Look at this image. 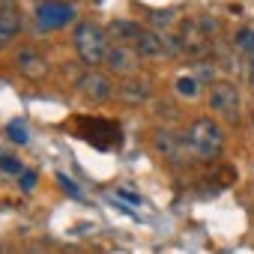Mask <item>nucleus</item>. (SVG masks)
Masks as SVG:
<instances>
[{"instance_id":"1","label":"nucleus","mask_w":254,"mask_h":254,"mask_svg":"<svg viewBox=\"0 0 254 254\" xmlns=\"http://www.w3.org/2000/svg\"><path fill=\"white\" fill-rule=\"evenodd\" d=\"M186 144H189L191 159H200V162L218 159L224 150V129L209 117H197L186 129Z\"/></svg>"},{"instance_id":"2","label":"nucleus","mask_w":254,"mask_h":254,"mask_svg":"<svg viewBox=\"0 0 254 254\" xmlns=\"http://www.w3.org/2000/svg\"><path fill=\"white\" fill-rule=\"evenodd\" d=\"M72 129L81 141L99 147V150H120L123 144V132H120V123L114 120H102V117H75L72 120Z\"/></svg>"},{"instance_id":"3","label":"nucleus","mask_w":254,"mask_h":254,"mask_svg":"<svg viewBox=\"0 0 254 254\" xmlns=\"http://www.w3.org/2000/svg\"><path fill=\"white\" fill-rule=\"evenodd\" d=\"M72 45H75L81 63H87L90 69L99 66V63H105V54H108V48H111V45H108V30H102V27L93 24V21H81V24L75 27Z\"/></svg>"},{"instance_id":"4","label":"nucleus","mask_w":254,"mask_h":254,"mask_svg":"<svg viewBox=\"0 0 254 254\" xmlns=\"http://www.w3.org/2000/svg\"><path fill=\"white\" fill-rule=\"evenodd\" d=\"M209 108L227 120V123H239V111H242V99H239V90L236 84L230 81H215L209 87Z\"/></svg>"},{"instance_id":"5","label":"nucleus","mask_w":254,"mask_h":254,"mask_svg":"<svg viewBox=\"0 0 254 254\" xmlns=\"http://www.w3.org/2000/svg\"><path fill=\"white\" fill-rule=\"evenodd\" d=\"M36 21L42 30H57V27H66L75 21V9L63 0H42L36 6Z\"/></svg>"},{"instance_id":"6","label":"nucleus","mask_w":254,"mask_h":254,"mask_svg":"<svg viewBox=\"0 0 254 254\" xmlns=\"http://www.w3.org/2000/svg\"><path fill=\"white\" fill-rule=\"evenodd\" d=\"M78 90H81V96H87L90 102H108V99L114 96V81H111L105 72L87 69V72L78 78Z\"/></svg>"},{"instance_id":"7","label":"nucleus","mask_w":254,"mask_h":254,"mask_svg":"<svg viewBox=\"0 0 254 254\" xmlns=\"http://www.w3.org/2000/svg\"><path fill=\"white\" fill-rule=\"evenodd\" d=\"M153 150L168 162H180V156L189 153V144H186V135H177L171 129H159L153 135Z\"/></svg>"},{"instance_id":"8","label":"nucleus","mask_w":254,"mask_h":254,"mask_svg":"<svg viewBox=\"0 0 254 254\" xmlns=\"http://www.w3.org/2000/svg\"><path fill=\"white\" fill-rule=\"evenodd\" d=\"M21 30V9L15 0H0V51H3Z\"/></svg>"},{"instance_id":"9","label":"nucleus","mask_w":254,"mask_h":254,"mask_svg":"<svg viewBox=\"0 0 254 254\" xmlns=\"http://www.w3.org/2000/svg\"><path fill=\"white\" fill-rule=\"evenodd\" d=\"M138 54H135V48L132 45H111L108 48V54H105V66H108V72H114V75H132L135 72V66H138Z\"/></svg>"},{"instance_id":"10","label":"nucleus","mask_w":254,"mask_h":254,"mask_svg":"<svg viewBox=\"0 0 254 254\" xmlns=\"http://www.w3.org/2000/svg\"><path fill=\"white\" fill-rule=\"evenodd\" d=\"M132 48H135V54H138L141 60H159V57L171 54V51H168V36H165V33H156V30H144Z\"/></svg>"},{"instance_id":"11","label":"nucleus","mask_w":254,"mask_h":254,"mask_svg":"<svg viewBox=\"0 0 254 254\" xmlns=\"http://www.w3.org/2000/svg\"><path fill=\"white\" fill-rule=\"evenodd\" d=\"M15 69H18L24 78L39 81V78H45L48 63H45V57H42L39 51H33V48H21V51L15 54Z\"/></svg>"},{"instance_id":"12","label":"nucleus","mask_w":254,"mask_h":254,"mask_svg":"<svg viewBox=\"0 0 254 254\" xmlns=\"http://www.w3.org/2000/svg\"><path fill=\"white\" fill-rule=\"evenodd\" d=\"M144 33V27L138 21H129V18H117L108 24V36L117 42V45H135L138 36Z\"/></svg>"},{"instance_id":"13","label":"nucleus","mask_w":254,"mask_h":254,"mask_svg":"<svg viewBox=\"0 0 254 254\" xmlns=\"http://www.w3.org/2000/svg\"><path fill=\"white\" fill-rule=\"evenodd\" d=\"M150 84L147 81H138V78H129V81H123L120 87H117V96L126 102V105H141V102H147L150 99Z\"/></svg>"},{"instance_id":"14","label":"nucleus","mask_w":254,"mask_h":254,"mask_svg":"<svg viewBox=\"0 0 254 254\" xmlns=\"http://www.w3.org/2000/svg\"><path fill=\"white\" fill-rule=\"evenodd\" d=\"M174 90H177V96H183V99H197L200 81H197L194 75H180V78L174 81Z\"/></svg>"},{"instance_id":"15","label":"nucleus","mask_w":254,"mask_h":254,"mask_svg":"<svg viewBox=\"0 0 254 254\" xmlns=\"http://www.w3.org/2000/svg\"><path fill=\"white\" fill-rule=\"evenodd\" d=\"M233 45H236L242 54L254 57V30H251V27H239L236 36H233Z\"/></svg>"},{"instance_id":"16","label":"nucleus","mask_w":254,"mask_h":254,"mask_svg":"<svg viewBox=\"0 0 254 254\" xmlns=\"http://www.w3.org/2000/svg\"><path fill=\"white\" fill-rule=\"evenodd\" d=\"M6 135H9V141H15V144H27V141H30L24 120H12V123L6 126Z\"/></svg>"},{"instance_id":"17","label":"nucleus","mask_w":254,"mask_h":254,"mask_svg":"<svg viewBox=\"0 0 254 254\" xmlns=\"http://www.w3.org/2000/svg\"><path fill=\"white\" fill-rule=\"evenodd\" d=\"M150 21L168 27V24H174V9H156V12H150Z\"/></svg>"},{"instance_id":"18","label":"nucleus","mask_w":254,"mask_h":254,"mask_svg":"<svg viewBox=\"0 0 254 254\" xmlns=\"http://www.w3.org/2000/svg\"><path fill=\"white\" fill-rule=\"evenodd\" d=\"M0 168L9 171V174H21V165H18L15 159H9V156H0Z\"/></svg>"},{"instance_id":"19","label":"nucleus","mask_w":254,"mask_h":254,"mask_svg":"<svg viewBox=\"0 0 254 254\" xmlns=\"http://www.w3.org/2000/svg\"><path fill=\"white\" fill-rule=\"evenodd\" d=\"M212 75H215V69H212L209 63H200V66H197V75H194V78H197V81H200V78H203V81H212Z\"/></svg>"},{"instance_id":"20","label":"nucleus","mask_w":254,"mask_h":254,"mask_svg":"<svg viewBox=\"0 0 254 254\" xmlns=\"http://www.w3.org/2000/svg\"><path fill=\"white\" fill-rule=\"evenodd\" d=\"M33 186H36V174H33V171H24V174H21V189L30 191Z\"/></svg>"},{"instance_id":"21","label":"nucleus","mask_w":254,"mask_h":254,"mask_svg":"<svg viewBox=\"0 0 254 254\" xmlns=\"http://www.w3.org/2000/svg\"><path fill=\"white\" fill-rule=\"evenodd\" d=\"M57 180H60V186H63V189H66V191H69V194H78V189H75V186H72V180H69V177H63V174H60V177H57Z\"/></svg>"},{"instance_id":"22","label":"nucleus","mask_w":254,"mask_h":254,"mask_svg":"<svg viewBox=\"0 0 254 254\" xmlns=\"http://www.w3.org/2000/svg\"><path fill=\"white\" fill-rule=\"evenodd\" d=\"M117 194H120V197H126V200H129V203H141V197H138V194H132V191H126V189H117Z\"/></svg>"},{"instance_id":"23","label":"nucleus","mask_w":254,"mask_h":254,"mask_svg":"<svg viewBox=\"0 0 254 254\" xmlns=\"http://www.w3.org/2000/svg\"><path fill=\"white\" fill-rule=\"evenodd\" d=\"M248 84L254 87V57H251V63H248Z\"/></svg>"}]
</instances>
